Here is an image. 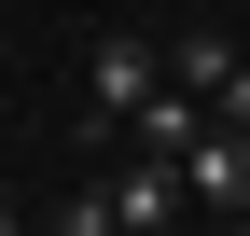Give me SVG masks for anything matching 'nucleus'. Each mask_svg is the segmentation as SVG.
I'll list each match as a JSON object with an SVG mask.
<instances>
[{"label": "nucleus", "mask_w": 250, "mask_h": 236, "mask_svg": "<svg viewBox=\"0 0 250 236\" xmlns=\"http://www.w3.org/2000/svg\"><path fill=\"white\" fill-rule=\"evenodd\" d=\"M83 98H98V125H139V111L167 98V56H153V42H98V70H83Z\"/></svg>", "instance_id": "f257e3e1"}, {"label": "nucleus", "mask_w": 250, "mask_h": 236, "mask_svg": "<svg viewBox=\"0 0 250 236\" xmlns=\"http://www.w3.org/2000/svg\"><path fill=\"white\" fill-rule=\"evenodd\" d=\"M181 195H195L208 222H250V139H236V125H208L195 153H181Z\"/></svg>", "instance_id": "f03ea898"}, {"label": "nucleus", "mask_w": 250, "mask_h": 236, "mask_svg": "<svg viewBox=\"0 0 250 236\" xmlns=\"http://www.w3.org/2000/svg\"><path fill=\"white\" fill-rule=\"evenodd\" d=\"M167 83L223 111V83H236V42H223V28H181V42H167Z\"/></svg>", "instance_id": "7ed1b4c3"}, {"label": "nucleus", "mask_w": 250, "mask_h": 236, "mask_svg": "<svg viewBox=\"0 0 250 236\" xmlns=\"http://www.w3.org/2000/svg\"><path fill=\"white\" fill-rule=\"evenodd\" d=\"M208 125H223V111H208V98H181V83H167V98H153V111H139V125H125V139H139V153H167V167H181V153H195Z\"/></svg>", "instance_id": "20e7f679"}, {"label": "nucleus", "mask_w": 250, "mask_h": 236, "mask_svg": "<svg viewBox=\"0 0 250 236\" xmlns=\"http://www.w3.org/2000/svg\"><path fill=\"white\" fill-rule=\"evenodd\" d=\"M111 209H125V222H167V236H181V209H195V195H181V167H167V153H139V167L111 181Z\"/></svg>", "instance_id": "39448f33"}, {"label": "nucleus", "mask_w": 250, "mask_h": 236, "mask_svg": "<svg viewBox=\"0 0 250 236\" xmlns=\"http://www.w3.org/2000/svg\"><path fill=\"white\" fill-rule=\"evenodd\" d=\"M111 222H125V209H111V195H98V181H83V195H70V209H56V236H111Z\"/></svg>", "instance_id": "423d86ee"}, {"label": "nucleus", "mask_w": 250, "mask_h": 236, "mask_svg": "<svg viewBox=\"0 0 250 236\" xmlns=\"http://www.w3.org/2000/svg\"><path fill=\"white\" fill-rule=\"evenodd\" d=\"M223 125H236V139H250V56H236V83H223Z\"/></svg>", "instance_id": "0eeeda50"}, {"label": "nucleus", "mask_w": 250, "mask_h": 236, "mask_svg": "<svg viewBox=\"0 0 250 236\" xmlns=\"http://www.w3.org/2000/svg\"><path fill=\"white\" fill-rule=\"evenodd\" d=\"M111 236H167V222H111Z\"/></svg>", "instance_id": "6e6552de"}, {"label": "nucleus", "mask_w": 250, "mask_h": 236, "mask_svg": "<svg viewBox=\"0 0 250 236\" xmlns=\"http://www.w3.org/2000/svg\"><path fill=\"white\" fill-rule=\"evenodd\" d=\"M0 236H28V222H14V209H0Z\"/></svg>", "instance_id": "1a4fd4ad"}]
</instances>
